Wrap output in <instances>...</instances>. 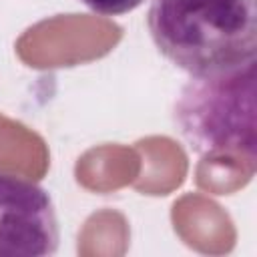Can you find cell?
Segmentation results:
<instances>
[{
	"label": "cell",
	"mask_w": 257,
	"mask_h": 257,
	"mask_svg": "<svg viewBox=\"0 0 257 257\" xmlns=\"http://www.w3.org/2000/svg\"><path fill=\"white\" fill-rule=\"evenodd\" d=\"M147 26L159 52L189 76L255 64L257 0H151Z\"/></svg>",
	"instance_id": "cell-1"
},
{
	"label": "cell",
	"mask_w": 257,
	"mask_h": 257,
	"mask_svg": "<svg viewBox=\"0 0 257 257\" xmlns=\"http://www.w3.org/2000/svg\"><path fill=\"white\" fill-rule=\"evenodd\" d=\"M175 122L201 157H255V64L191 76L175 100Z\"/></svg>",
	"instance_id": "cell-2"
},
{
	"label": "cell",
	"mask_w": 257,
	"mask_h": 257,
	"mask_svg": "<svg viewBox=\"0 0 257 257\" xmlns=\"http://www.w3.org/2000/svg\"><path fill=\"white\" fill-rule=\"evenodd\" d=\"M58 241V219L48 191L0 173V257L54 255Z\"/></svg>",
	"instance_id": "cell-3"
},
{
	"label": "cell",
	"mask_w": 257,
	"mask_h": 257,
	"mask_svg": "<svg viewBox=\"0 0 257 257\" xmlns=\"http://www.w3.org/2000/svg\"><path fill=\"white\" fill-rule=\"evenodd\" d=\"M86 8H90L96 14L102 16H120L126 14L131 10H135L137 6H141L145 0H80Z\"/></svg>",
	"instance_id": "cell-4"
}]
</instances>
